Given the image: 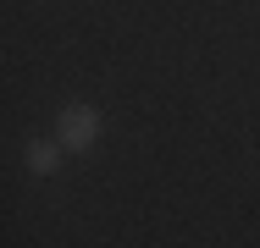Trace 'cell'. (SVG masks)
I'll return each mask as SVG.
<instances>
[{"label": "cell", "mask_w": 260, "mask_h": 248, "mask_svg": "<svg viewBox=\"0 0 260 248\" xmlns=\"http://www.w3.org/2000/svg\"><path fill=\"white\" fill-rule=\"evenodd\" d=\"M28 166H34L39 177H45V171H55V149H50V144H34V149H28Z\"/></svg>", "instance_id": "7a4b0ae2"}, {"label": "cell", "mask_w": 260, "mask_h": 248, "mask_svg": "<svg viewBox=\"0 0 260 248\" xmlns=\"http://www.w3.org/2000/svg\"><path fill=\"white\" fill-rule=\"evenodd\" d=\"M94 133H100V116H94L89 105H67V110H61V144L67 149H89Z\"/></svg>", "instance_id": "6da1fadb"}]
</instances>
